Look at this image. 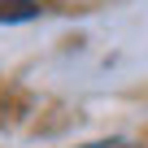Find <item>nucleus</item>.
Wrapping results in <instances>:
<instances>
[{
    "instance_id": "f257e3e1",
    "label": "nucleus",
    "mask_w": 148,
    "mask_h": 148,
    "mask_svg": "<svg viewBox=\"0 0 148 148\" xmlns=\"http://www.w3.org/2000/svg\"><path fill=\"white\" fill-rule=\"evenodd\" d=\"M39 13L35 0H0V22H31Z\"/></svg>"
},
{
    "instance_id": "f03ea898",
    "label": "nucleus",
    "mask_w": 148,
    "mask_h": 148,
    "mask_svg": "<svg viewBox=\"0 0 148 148\" xmlns=\"http://www.w3.org/2000/svg\"><path fill=\"white\" fill-rule=\"evenodd\" d=\"M87 148H122V144H87Z\"/></svg>"
}]
</instances>
